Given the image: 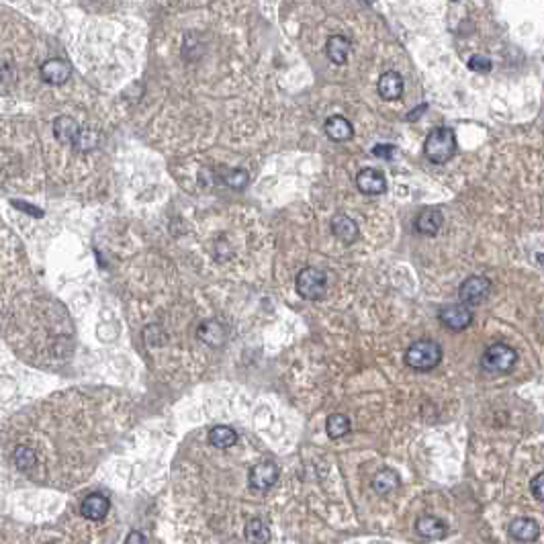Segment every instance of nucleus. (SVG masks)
Wrapping results in <instances>:
<instances>
[{"mask_svg": "<svg viewBox=\"0 0 544 544\" xmlns=\"http://www.w3.org/2000/svg\"><path fill=\"white\" fill-rule=\"evenodd\" d=\"M442 363V346L434 340H418L405 350V364L418 372H430Z\"/></svg>", "mask_w": 544, "mask_h": 544, "instance_id": "obj_1", "label": "nucleus"}, {"mask_svg": "<svg viewBox=\"0 0 544 544\" xmlns=\"http://www.w3.org/2000/svg\"><path fill=\"white\" fill-rule=\"evenodd\" d=\"M423 153L432 164H446L456 153V135L451 127H436L423 144Z\"/></svg>", "mask_w": 544, "mask_h": 544, "instance_id": "obj_2", "label": "nucleus"}, {"mask_svg": "<svg viewBox=\"0 0 544 544\" xmlns=\"http://www.w3.org/2000/svg\"><path fill=\"white\" fill-rule=\"evenodd\" d=\"M517 363V352L510 344L497 342L489 346L481 356V368L487 375H508Z\"/></svg>", "mask_w": 544, "mask_h": 544, "instance_id": "obj_3", "label": "nucleus"}, {"mask_svg": "<svg viewBox=\"0 0 544 544\" xmlns=\"http://www.w3.org/2000/svg\"><path fill=\"white\" fill-rule=\"evenodd\" d=\"M328 291V274L319 269H303L297 274V293L307 301H319Z\"/></svg>", "mask_w": 544, "mask_h": 544, "instance_id": "obj_4", "label": "nucleus"}, {"mask_svg": "<svg viewBox=\"0 0 544 544\" xmlns=\"http://www.w3.org/2000/svg\"><path fill=\"white\" fill-rule=\"evenodd\" d=\"M438 319L444 328H448L453 332H462L473 324V311L464 303H453V305L440 307Z\"/></svg>", "mask_w": 544, "mask_h": 544, "instance_id": "obj_5", "label": "nucleus"}, {"mask_svg": "<svg viewBox=\"0 0 544 544\" xmlns=\"http://www.w3.org/2000/svg\"><path fill=\"white\" fill-rule=\"evenodd\" d=\"M491 293V280L487 276H469L467 280H462V285L458 287V299L460 303L473 307V305H481Z\"/></svg>", "mask_w": 544, "mask_h": 544, "instance_id": "obj_6", "label": "nucleus"}, {"mask_svg": "<svg viewBox=\"0 0 544 544\" xmlns=\"http://www.w3.org/2000/svg\"><path fill=\"white\" fill-rule=\"evenodd\" d=\"M278 475H280V473H278V467H276L272 460H264V462H258V464L252 467L248 481H250V487H252V489H256V491H266V489H271L272 485L278 481Z\"/></svg>", "mask_w": 544, "mask_h": 544, "instance_id": "obj_7", "label": "nucleus"}, {"mask_svg": "<svg viewBox=\"0 0 544 544\" xmlns=\"http://www.w3.org/2000/svg\"><path fill=\"white\" fill-rule=\"evenodd\" d=\"M416 532L423 541H442L448 534V524L438 515L423 514L416 520Z\"/></svg>", "mask_w": 544, "mask_h": 544, "instance_id": "obj_8", "label": "nucleus"}, {"mask_svg": "<svg viewBox=\"0 0 544 544\" xmlns=\"http://www.w3.org/2000/svg\"><path fill=\"white\" fill-rule=\"evenodd\" d=\"M39 72H41L43 82L54 84V86H60V84L70 80V76H72V66L66 60H61V58H52V60L41 63Z\"/></svg>", "mask_w": 544, "mask_h": 544, "instance_id": "obj_9", "label": "nucleus"}, {"mask_svg": "<svg viewBox=\"0 0 544 544\" xmlns=\"http://www.w3.org/2000/svg\"><path fill=\"white\" fill-rule=\"evenodd\" d=\"M332 234L342 243H354L361 236V229H358V223L350 215L338 213L332 219Z\"/></svg>", "mask_w": 544, "mask_h": 544, "instance_id": "obj_10", "label": "nucleus"}, {"mask_svg": "<svg viewBox=\"0 0 544 544\" xmlns=\"http://www.w3.org/2000/svg\"><path fill=\"white\" fill-rule=\"evenodd\" d=\"M510 536L517 543H534L541 536V524L534 517H515L510 524Z\"/></svg>", "mask_w": 544, "mask_h": 544, "instance_id": "obj_11", "label": "nucleus"}, {"mask_svg": "<svg viewBox=\"0 0 544 544\" xmlns=\"http://www.w3.org/2000/svg\"><path fill=\"white\" fill-rule=\"evenodd\" d=\"M444 223V213L438 207H425L416 217V232L422 236H436Z\"/></svg>", "mask_w": 544, "mask_h": 544, "instance_id": "obj_12", "label": "nucleus"}, {"mask_svg": "<svg viewBox=\"0 0 544 544\" xmlns=\"http://www.w3.org/2000/svg\"><path fill=\"white\" fill-rule=\"evenodd\" d=\"M356 186L364 195H383L387 190V181H385L383 172H379L375 168H364L356 176Z\"/></svg>", "mask_w": 544, "mask_h": 544, "instance_id": "obj_13", "label": "nucleus"}, {"mask_svg": "<svg viewBox=\"0 0 544 544\" xmlns=\"http://www.w3.org/2000/svg\"><path fill=\"white\" fill-rule=\"evenodd\" d=\"M109 510H111V504H109V499L103 493H91L89 497H84V501L80 506L82 515L86 520H92V522L103 520L105 515L109 514Z\"/></svg>", "mask_w": 544, "mask_h": 544, "instance_id": "obj_14", "label": "nucleus"}, {"mask_svg": "<svg viewBox=\"0 0 544 544\" xmlns=\"http://www.w3.org/2000/svg\"><path fill=\"white\" fill-rule=\"evenodd\" d=\"M403 89H405V84H403L401 74H397L393 70L385 72V74L379 78V94H381V98H385V100H397V98H401V96H403Z\"/></svg>", "mask_w": 544, "mask_h": 544, "instance_id": "obj_15", "label": "nucleus"}, {"mask_svg": "<svg viewBox=\"0 0 544 544\" xmlns=\"http://www.w3.org/2000/svg\"><path fill=\"white\" fill-rule=\"evenodd\" d=\"M326 135L332 139V142H338V144H342V142H348V139H352V135H354V127H352V123L348 121L346 117H342V115H333L330 117L328 121H326Z\"/></svg>", "mask_w": 544, "mask_h": 544, "instance_id": "obj_16", "label": "nucleus"}, {"mask_svg": "<svg viewBox=\"0 0 544 544\" xmlns=\"http://www.w3.org/2000/svg\"><path fill=\"white\" fill-rule=\"evenodd\" d=\"M326 54L335 66H344L350 56V41L344 35H332L326 43Z\"/></svg>", "mask_w": 544, "mask_h": 544, "instance_id": "obj_17", "label": "nucleus"}, {"mask_svg": "<svg viewBox=\"0 0 544 544\" xmlns=\"http://www.w3.org/2000/svg\"><path fill=\"white\" fill-rule=\"evenodd\" d=\"M399 475H397V471L393 469H381L375 477H372V491L377 493V495H389V493H393L395 489L399 487Z\"/></svg>", "mask_w": 544, "mask_h": 544, "instance_id": "obj_18", "label": "nucleus"}, {"mask_svg": "<svg viewBox=\"0 0 544 544\" xmlns=\"http://www.w3.org/2000/svg\"><path fill=\"white\" fill-rule=\"evenodd\" d=\"M209 442L215 448H232L238 442V432L229 425H215L209 432Z\"/></svg>", "mask_w": 544, "mask_h": 544, "instance_id": "obj_19", "label": "nucleus"}, {"mask_svg": "<svg viewBox=\"0 0 544 544\" xmlns=\"http://www.w3.org/2000/svg\"><path fill=\"white\" fill-rule=\"evenodd\" d=\"M78 123L74 121L72 117H58L56 121H54V135H56V139L61 142V144H74V137H76V133H78Z\"/></svg>", "mask_w": 544, "mask_h": 544, "instance_id": "obj_20", "label": "nucleus"}, {"mask_svg": "<svg viewBox=\"0 0 544 544\" xmlns=\"http://www.w3.org/2000/svg\"><path fill=\"white\" fill-rule=\"evenodd\" d=\"M245 541L254 544H264L271 541V532H269V526L260 520V517H254L245 524Z\"/></svg>", "mask_w": 544, "mask_h": 544, "instance_id": "obj_21", "label": "nucleus"}, {"mask_svg": "<svg viewBox=\"0 0 544 544\" xmlns=\"http://www.w3.org/2000/svg\"><path fill=\"white\" fill-rule=\"evenodd\" d=\"M98 142H100V133H98L96 129H92V127H80L78 133H76V137H74V144H72V146L78 151H91L98 146Z\"/></svg>", "mask_w": 544, "mask_h": 544, "instance_id": "obj_22", "label": "nucleus"}, {"mask_svg": "<svg viewBox=\"0 0 544 544\" xmlns=\"http://www.w3.org/2000/svg\"><path fill=\"white\" fill-rule=\"evenodd\" d=\"M199 338L205 340L209 346H219V344L225 340V330H223V326L217 324V322H205V324L201 326V330H199Z\"/></svg>", "mask_w": 544, "mask_h": 544, "instance_id": "obj_23", "label": "nucleus"}, {"mask_svg": "<svg viewBox=\"0 0 544 544\" xmlns=\"http://www.w3.org/2000/svg\"><path fill=\"white\" fill-rule=\"evenodd\" d=\"M13 462H15L17 469H21V471H29V469H33V467L37 464V454H35L33 448L25 446V444H21V446H17L15 453H13Z\"/></svg>", "mask_w": 544, "mask_h": 544, "instance_id": "obj_24", "label": "nucleus"}, {"mask_svg": "<svg viewBox=\"0 0 544 544\" xmlns=\"http://www.w3.org/2000/svg\"><path fill=\"white\" fill-rule=\"evenodd\" d=\"M326 432L330 438H342L350 432V420L344 414H333L326 422Z\"/></svg>", "mask_w": 544, "mask_h": 544, "instance_id": "obj_25", "label": "nucleus"}, {"mask_svg": "<svg viewBox=\"0 0 544 544\" xmlns=\"http://www.w3.org/2000/svg\"><path fill=\"white\" fill-rule=\"evenodd\" d=\"M250 181L248 172L242 170V168H236V170H229L227 174H223V184L234 188V190H242L245 188V184Z\"/></svg>", "mask_w": 544, "mask_h": 544, "instance_id": "obj_26", "label": "nucleus"}, {"mask_svg": "<svg viewBox=\"0 0 544 544\" xmlns=\"http://www.w3.org/2000/svg\"><path fill=\"white\" fill-rule=\"evenodd\" d=\"M491 60L487 58V56H473L471 60H469V68L473 70V72H481V74H487L489 70H491Z\"/></svg>", "mask_w": 544, "mask_h": 544, "instance_id": "obj_27", "label": "nucleus"}, {"mask_svg": "<svg viewBox=\"0 0 544 544\" xmlns=\"http://www.w3.org/2000/svg\"><path fill=\"white\" fill-rule=\"evenodd\" d=\"M372 153H375L377 158H381V160H393L395 153H397V148H395L393 144H379V146L372 148Z\"/></svg>", "mask_w": 544, "mask_h": 544, "instance_id": "obj_28", "label": "nucleus"}, {"mask_svg": "<svg viewBox=\"0 0 544 544\" xmlns=\"http://www.w3.org/2000/svg\"><path fill=\"white\" fill-rule=\"evenodd\" d=\"M530 491H532V495H534L538 501H544V473H538V475L530 481Z\"/></svg>", "mask_w": 544, "mask_h": 544, "instance_id": "obj_29", "label": "nucleus"}, {"mask_svg": "<svg viewBox=\"0 0 544 544\" xmlns=\"http://www.w3.org/2000/svg\"><path fill=\"white\" fill-rule=\"evenodd\" d=\"M127 543H139V544H144V543H146V536H142V534H137V532H133V534H129V536H127Z\"/></svg>", "mask_w": 544, "mask_h": 544, "instance_id": "obj_30", "label": "nucleus"}, {"mask_svg": "<svg viewBox=\"0 0 544 544\" xmlns=\"http://www.w3.org/2000/svg\"><path fill=\"white\" fill-rule=\"evenodd\" d=\"M422 111H425V105H422V107H420V109H418V111H411V113H409V115H407V119H409V121H411V119H418V117H420V113H422Z\"/></svg>", "mask_w": 544, "mask_h": 544, "instance_id": "obj_31", "label": "nucleus"}, {"mask_svg": "<svg viewBox=\"0 0 544 544\" xmlns=\"http://www.w3.org/2000/svg\"><path fill=\"white\" fill-rule=\"evenodd\" d=\"M538 262H541V264H544V256H543V254L538 256Z\"/></svg>", "mask_w": 544, "mask_h": 544, "instance_id": "obj_32", "label": "nucleus"}, {"mask_svg": "<svg viewBox=\"0 0 544 544\" xmlns=\"http://www.w3.org/2000/svg\"><path fill=\"white\" fill-rule=\"evenodd\" d=\"M0 78H2V68H0Z\"/></svg>", "mask_w": 544, "mask_h": 544, "instance_id": "obj_33", "label": "nucleus"}]
</instances>
